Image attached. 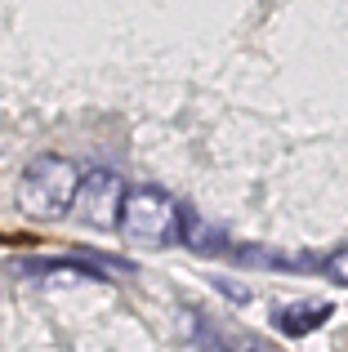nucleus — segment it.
I'll return each mask as SVG.
<instances>
[{
  "mask_svg": "<svg viewBox=\"0 0 348 352\" xmlns=\"http://www.w3.org/2000/svg\"><path fill=\"white\" fill-rule=\"evenodd\" d=\"M76 183H80V170L58 152H41L27 161L23 179H18V210L27 219H63L72 214V201H76Z\"/></svg>",
  "mask_w": 348,
  "mask_h": 352,
  "instance_id": "f257e3e1",
  "label": "nucleus"
},
{
  "mask_svg": "<svg viewBox=\"0 0 348 352\" xmlns=\"http://www.w3.org/2000/svg\"><path fill=\"white\" fill-rule=\"evenodd\" d=\"M121 236L134 241V245H170L179 236V201L170 197L166 188H130L121 201Z\"/></svg>",
  "mask_w": 348,
  "mask_h": 352,
  "instance_id": "f03ea898",
  "label": "nucleus"
},
{
  "mask_svg": "<svg viewBox=\"0 0 348 352\" xmlns=\"http://www.w3.org/2000/svg\"><path fill=\"white\" fill-rule=\"evenodd\" d=\"M121 201H125V179L116 170H89L80 174L76 183V201H72V214L80 219V223L89 228H116V219H121Z\"/></svg>",
  "mask_w": 348,
  "mask_h": 352,
  "instance_id": "7ed1b4c3",
  "label": "nucleus"
},
{
  "mask_svg": "<svg viewBox=\"0 0 348 352\" xmlns=\"http://www.w3.org/2000/svg\"><path fill=\"white\" fill-rule=\"evenodd\" d=\"M331 299H308V303H281V308H272V326L281 330V335H313L322 321H331Z\"/></svg>",
  "mask_w": 348,
  "mask_h": 352,
  "instance_id": "20e7f679",
  "label": "nucleus"
},
{
  "mask_svg": "<svg viewBox=\"0 0 348 352\" xmlns=\"http://www.w3.org/2000/svg\"><path fill=\"white\" fill-rule=\"evenodd\" d=\"M179 236L197 254H224V245H228V236L215 223H206L201 214H192V210H179Z\"/></svg>",
  "mask_w": 348,
  "mask_h": 352,
  "instance_id": "39448f33",
  "label": "nucleus"
},
{
  "mask_svg": "<svg viewBox=\"0 0 348 352\" xmlns=\"http://www.w3.org/2000/svg\"><path fill=\"white\" fill-rule=\"evenodd\" d=\"M322 272L331 276L335 285H348V245H344V250H335V254L326 258V263H322Z\"/></svg>",
  "mask_w": 348,
  "mask_h": 352,
  "instance_id": "423d86ee",
  "label": "nucleus"
},
{
  "mask_svg": "<svg viewBox=\"0 0 348 352\" xmlns=\"http://www.w3.org/2000/svg\"><path fill=\"white\" fill-rule=\"evenodd\" d=\"M241 352H277V348H268V344H259V339H246Z\"/></svg>",
  "mask_w": 348,
  "mask_h": 352,
  "instance_id": "0eeeda50",
  "label": "nucleus"
}]
</instances>
